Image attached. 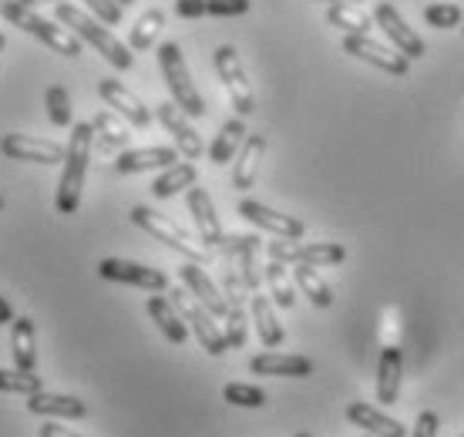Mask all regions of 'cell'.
Here are the masks:
<instances>
[{
    "label": "cell",
    "mask_w": 464,
    "mask_h": 437,
    "mask_svg": "<svg viewBox=\"0 0 464 437\" xmlns=\"http://www.w3.org/2000/svg\"><path fill=\"white\" fill-rule=\"evenodd\" d=\"M54 21L64 24L71 34H78L84 41V44H92L102 58L111 64L115 71H131V64H135V54H131V47L121 44L111 31H108L102 21H94L92 14L82 11L78 4H54Z\"/></svg>",
    "instance_id": "6da1fadb"
},
{
    "label": "cell",
    "mask_w": 464,
    "mask_h": 437,
    "mask_svg": "<svg viewBox=\"0 0 464 437\" xmlns=\"http://www.w3.org/2000/svg\"><path fill=\"white\" fill-rule=\"evenodd\" d=\"M249 310H253V323H256V334H259V344L266 346V350H276L283 344V323L276 320V310H273V299L263 296V293H253V303H249Z\"/></svg>",
    "instance_id": "484cf974"
},
{
    "label": "cell",
    "mask_w": 464,
    "mask_h": 437,
    "mask_svg": "<svg viewBox=\"0 0 464 437\" xmlns=\"http://www.w3.org/2000/svg\"><path fill=\"white\" fill-rule=\"evenodd\" d=\"M165 27V11L162 7H151L139 17V21L131 24V31H128V47L131 51H149L155 41H159V31Z\"/></svg>",
    "instance_id": "d6a6232c"
},
{
    "label": "cell",
    "mask_w": 464,
    "mask_h": 437,
    "mask_svg": "<svg viewBox=\"0 0 464 437\" xmlns=\"http://www.w3.org/2000/svg\"><path fill=\"white\" fill-rule=\"evenodd\" d=\"M411 437H438V414H434V411H420L418 427H414Z\"/></svg>",
    "instance_id": "7bdbcfd3"
},
{
    "label": "cell",
    "mask_w": 464,
    "mask_h": 437,
    "mask_svg": "<svg viewBox=\"0 0 464 437\" xmlns=\"http://www.w3.org/2000/svg\"><path fill=\"white\" fill-rule=\"evenodd\" d=\"M263 279H266L269 296H273L276 306H283V310H293V306H296V289H293V277L286 266L276 263V259H269V263L263 266Z\"/></svg>",
    "instance_id": "4dcf8cb0"
},
{
    "label": "cell",
    "mask_w": 464,
    "mask_h": 437,
    "mask_svg": "<svg viewBox=\"0 0 464 437\" xmlns=\"http://www.w3.org/2000/svg\"><path fill=\"white\" fill-rule=\"evenodd\" d=\"M461 34H464V7H461Z\"/></svg>",
    "instance_id": "f907efd6"
},
{
    "label": "cell",
    "mask_w": 464,
    "mask_h": 437,
    "mask_svg": "<svg viewBox=\"0 0 464 437\" xmlns=\"http://www.w3.org/2000/svg\"><path fill=\"white\" fill-rule=\"evenodd\" d=\"M27 411L37 417H74V421H82L88 414V403L82 397H68V393H31L27 397Z\"/></svg>",
    "instance_id": "603a6c76"
},
{
    "label": "cell",
    "mask_w": 464,
    "mask_h": 437,
    "mask_svg": "<svg viewBox=\"0 0 464 437\" xmlns=\"http://www.w3.org/2000/svg\"><path fill=\"white\" fill-rule=\"evenodd\" d=\"M4 44H7V37H4V34H0V51H4Z\"/></svg>",
    "instance_id": "681fc988"
},
{
    "label": "cell",
    "mask_w": 464,
    "mask_h": 437,
    "mask_svg": "<svg viewBox=\"0 0 464 437\" xmlns=\"http://www.w3.org/2000/svg\"><path fill=\"white\" fill-rule=\"evenodd\" d=\"M212 64H216V74L226 84L229 92V102L236 108L239 118H249L256 112V98H253V84H249V74H246L243 61H239V51L232 44H219L216 54H212Z\"/></svg>",
    "instance_id": "ba28073f"
},
{
    "label": "cell",
    "mask_w": 464,
    "mask_h": 437,
    "mask_svg": "<svg viewBox=\"0 0 464 437\" xmlns=\"http://www.w3.org/2000/svg\"><path fill=\"white\" fill-rule=\"evenodd\" d=\"M44 108H47V118H51V125L58 128H71L74 125V112H71V94L64 84H51L44 92Z\"/></svg>",
    "instance_id": "e575fe53"
},
{
    "label": "cell",
    "mask_w": 464,
    "mask_h": 437,
    "mask_svg": "<svg viewBox=\"0 0 464 437\" xmlns=\"http://www.w3.org/2000/svg\"><path fill=\"white\" fill-rule=\"evenodd\" d=\"M92 145H94L92 121L71 125V141H68V151H64V172H61V185H58L61 216H74L82 209V189H84V175H88V161H92Z\"/></svg>",
    "instance_id": "7a4b0ae2"
},
{
    "label": "cell",
    "mask_w": 464,
    "mask_h": 437,
    "mask_svg": "<svg viewBox=\"0 0 464 437\" xmlns=\"http://www.w3.org/2000/svg\"><path fill=\"white\" fill-rule=\"evenodd\" d=\"M222 397L226 403L232 407H246V411H259V407H266V391L263 387H256V384H226L222 387Z\"/></svg>",
    "instance_id": "d590c367"
},
{
    "label": "cell",
    "mask_w": 464,
    "mask_h": 437,
    "mask_svg": "<svg viewBox=\"0 0 464 437\" xmlns=\"http://www.w3.org/2000/svg\"><path fill=\"white\" fill-rule=\"evenodd\" d=\"M196 182H198L196 165H192V161H175V165H169V169L151 182V196L172 199V196H179V192H188Z\"/></svg>",
    "instance_id": "4316f807"
},
{
    "label": "cell",
    "mask_w": 464,
    "mask_h": 437,
    "mask_svg": "<svg viewBox=\"0 0 464 437\" xmlns=\"http://www.w3.org/2000/svg\"><path fill=\"white\" fill-rule=\"evenodd\" d=\"M98 277L108 279V283H125V286L149 289V293L169 289V277H165L162 269L131 263V259H102V263H98Z\"/></svg>",
    "instance_id": "8fae6325"
},
{
    "label": "cell",
    "mask_w": 464,
    "mask_h": 437,
    "mask_svg": "<svg viewBox=\"0 0 464 437\" xmlns=\"http://www.w3.org/2000/svg\"><path fill=\"white\" fill-rule=\"evenodd\" d=\"M159 68H162V78H165V84H169L172 102L179 104L188 118L206 115V102H202L196 81H192V74H188V64H186V58H182V47L175 44V41H165V44L159 47Z\"/></svg>",
    "instance_id": "5b68a950"
},
{
    "label": "cell",
    "mask_w": 464,
    "mask_h": 437,
    "mask_svg": "<svg viewBox=\"0 0 464 437\" xmlns=\"http://www.w3.org/2000/svg\"><path fill=\"white\" fill-rule=\"evenodd\" d=\"M37 434H41V437H82V434H78V431H68V427L51 424V421H47V424L41 427V431H37Z\"/></svg>",
    "instance_id": "ee69618b"
},
{
    "label": "cell",
    "mask_w": 464,
    "mask_h": 437,
    "mask_svg": "<svg viewBox=\"0 0 464 437\" xmlns=\"http://www.w3.org/2000/svg\"><path fill=\"white\" fill-rule=\"evenodd\" d=\"M266 256L283 266H337L347 259L340 242H300V239H273L266 242Z\"/></svg>",
    "instance_id": "52a82bcc"
},
{
    "label": "cell",
    "mask_w": 464,
    "mask_h": 437,
    "mask_svg": "<svg viewBox=\"0 0 464 437\" xmlns=\"http://www.w3.org/2000/svg\"><path fill=\"white\" fill-rule=\"evenodd\" d=\"M343 51L350 58L363 61V64H371V68L383 71V74H394V78H404L407 68H411V61L401 51L373 41L371 34H343Z\"/></svg>",
    "instance_id": "9c48e42d"
},
{
    "label": "cell",
    "mask_w": 464,
    "mask_h": 437,
    "mask_svg": "<svg viewBox=\"0 0 464 437\" xmlns=\"http://www.w3.org/2000/svg\"><path fill=\"white\" fill-rule=\"evenodd\" d=\"M98 94H102V102H105L115 115L125 118L128 125H135V128H149L151 125V112L145 108V102H141L139 94L128 92L121 81L102 78V81H98Z\"/></svg>",
    "instance_id": "9a60e30c"
},
{
    "label": "cell",
    "mask_w": 464,
    "mask_h": 437,
    "mask_svg": "<svg viewBox=\"0 0 464 437\" xmlns=\"http://www.w3.org/2000/svg\"><path fill=\"white\" fill-rule=\"evenodd\" d=\"M293 437H310V434H303V431H300V434H293Z\"/></svg>",
    "instance_id": "816d5d0a"
},
{
    "label": "cell",
    "mask_w": 464,
    "mask_h": 437,
    "mask_svg": "<svg viewBox=\"0 0 464 437\" xmlns=\"http://www.w3.org/2000/svg\"><path fill=\"white\" fill-rule=\"evenodd\" d=\"M367 437H371V434H367Z\"/></svg>",
    "instance_id": "db71d44e"
},
{
    "label": "cell",
    "mask_w": 464,
    "mask_h": 437,
    "mask_svg": "<svg viewBox=\"0 0 464 437\" xmlns=\"http://www.w3.org/2000/svg\"><path fill=\"white\" fill-rule=\"evenodd\" d=\"M11 354L21 370L37 367V330L31 316H14L11 323Z\"/></svg>",
    "instance_id": "d4e9b609"
},
{
    "label": "cell",
    "mask_w": 464,
    "mask_h": 437,
    "mask_svg": "<svg viewBox=\"0 0 464 437\" xmlns=\"http://www.w3.org/2000/svg\"><path fill=\"white\" fill-rule=\"evenodd\" d=\"M84 7L102 24H121V17H125V7L118 0H84Z\"/></svg>",
    "instance_id": "ab89813d"
},
{
    "label": "cell",
    "mask_w": 464,
    "mask_h": 437,
    "mask_svg": "<svg viewBox=\"0 0 464 437\" xmlns=\"http://www.w3.org/2000/svg\"><path fill=\"white\" fill-rule=\"evenodd\" d=\"M424 21L434 31H454V27H461V7L458 4H428L424 7Z\"/></svg>",
    "instance_id": "74e56055"
},
{
    "label": "cell",
    "mask_w": 464,
    "mask_h": 437,
    "mask_svg": "<svg viewBox=\"0 0 464 437\" xmlns=\"http://www.w3.org/2000/svg\"><path fill=\"white\" fill-rule=\"evenodd\" d=\"M24 7H44V4H64V0H21Z\"/></svg>",
    "instance_id": "bcb514c9"
},
{
    "label": "cell",
    "mask_w": 464,
    "mask_h": 437,
    "mask_svg": "<svg viewBox=\"0 0 464 437\" xmlns=\"http://www.w3.org/2000/svg\"><path fill=\"white\" fill-rule=\"evenodd\" d=\"M0 14H4L14 27H21L24 34L37 37L41 44H47L51 51H58L61 58H82L84 54L82 37L71 34L68 27H61V24L51 21V17H41L34 7H24L21 0H4V4H0Z\"/></svg>",
    "instance_id": "3957f363"
},
{
    "label": "cell",
    "mask_w": 464,
    "mask_h": 437,
    "mask_svg": "<svg viewBox=\"0 0 464 437\" xmlns=\"http://www.w3.org/2000/svg\"><path fill=\"white\" fill-rule=\"evenodd\" d=\"M118 4H121V7H131V4H135V0H118Z\"/></svg>",
    "instance_id": "c3c4849f"
},
{
    "label": "cell",
    "mask_w": 464,
    "mask_h": 437,
    "mask_svg": "<svg viewBox=\"0 0 464 437\" xmlns=\"http://www.w3.org/2000/svg\"><path fill=\"white\" fill-rule=\"evenodd\" d=\"M0 151L14 161H37V165H64V151L58 141L51 139H37V135H21V131H11L0 139Z\"/></svg>",
    "instance_id": "7c38bea8"
},
{
    "label": "cell",
    "mask_w": 464,
    "mask_h": 437,
    "mask_svg": "<svg viewBox=\"0 0 464 437\" xmlns=\"http://www.w3.org/2000/svg\"><path fill=\"white\" fill-rule=\"evenodd\" d=\"M0 209H4V196H0Z\"/></svg>",
    "instance_id": "f5cc1de1"
},
{
    "label": "cell",
    "mask_w": 464,
    "mask_h": 437,
    "mask_svg": "<svg viewBox=\"0 0 464 437\" xmlns=\"http://www.w3.org/2000/svg\"><path fill=\"white\" fill-rule=\"evenodd\" d=\"M44 384L37 377L34 370H4L0 367V393H21V397H31V393H41Z\"/></svg>",
    "instance_id": "836d02e7"
},
{
    "label": "cell",
    "mask_w": 464,
    "mask_h": 437,
    "mask_svg": "<svg viewBox=\"0 0 464 437\" xmlns=\"http://www.w3.org/2000/svg\"><path fill=\"white\" fill-rule=\"evenodd\" d=\"M222 334L229 340V350H239L249 340V316H246L243 306H229L226 313V323H222Z\"/></svg>",
    "instance_id": "8d00e7d4"
},
{
    "label": "cell",
    "mask_w": 464,
    "mask_h": 437,
    "mask_svg": "<svg viewBox=\"0 0 464 437\" xmlns=\"http://www.w3.org/2000/svg\"><path fill=\"white\" fill-rule=\"evenodd\" d=\"M263 155H266V135H246L243 149L236 151V159H232V185L239 192H249L256 185Z\"/></svg>",
    "instance_id": "ffe728a7"
},
{
    "label": "cell",
    "mask_w": 464,
    "mask_h": 437,
    "mask_svg": "<svg viewBox=\"0 0 464 437\" xmlns=\"http://www.w3.org/2000/svg\"><path fill=\"white\" fill-rule=\"evenodd\" d=\"M149 316L155 320V326L162 330V336L169 340V344H175V346H182L188 340V326H186V320L179 316V310L172 306V299L169 296H149Z\"/></svg>",
    "instance_id": "cb8c5ba5"
},
{
    "label": "cell",
    "mask_w": 464,
    "mask_h": 437,
    "mask_svg": "<svg viewBox=\"0 0 464 437\" xmlns=\"http://www.w3.org/2000/svg\"><path fill=\"white\" fill-rule=\"evenodd\" d=\"M293 283L303 289V296L310 299L314 306H320V310L334 306V289L316 273V266H293Z\"/></svg>",
    "instance_id": "f546056e"
},
{
    "label": "cell",
    "mask_w": 464,
    "mask_h": 437,
    "mask_svg": "<svg viewBox=\"0 0 464 437\" xmlns=\"http://www.w3.org/2000/svg\"><path fill=\"white\" fill-rule=\"evenodd\" d=\"M155 118L162 121V128L175 139V149H179V155H186V161H198V159H202L206 145H202V139H198L196 128L188 125L186 112H182L179 104H175V102H162L159 108H155Z\"/></svg>",
    "instance_id": "5bb4252c"
},
{
    "label": "cell",
    "mask_w": 464,
    "mask_h": 437,
    "mask_svg": "<svg viewBox=\"0 0 464 437\" xmlns=\"http://www.w3.org/2000/svg\"><path fill=\"white\" fill-rule=\"evenodd\" d=\"M347 421L350 424H357L360 431H367L371 437H407L404 424L394 421V417H387L383 411L371 407V403H347Z\"/></svg>",
    "instance_id": "7402d4cb"
},
{
    "label": "cell",
    "mask_w": 464,
    "mask_h": 437,
    "mask_svg": "<svg viewBox=\"0 0 464 437\" xmlns=\"http://www.w3.org/2000/svg\"><path fill=\"white\" fill-rule=\"evenodd\" d=\"M0 323H14V310H11V303L0 296Z\"/></svg>",
    "instance_id": "f6af8a7d"
},
{
    "label": "cell",
    "mask_w": 464,
    "mask_h": 437,
    "mask_svg": "<svg viewBox=\"0 0 464 437\" xmlns=\"http://www.w3.org/2000/svg\"><path fill=\"white\" fill-rule=\"evenodd\" d=\"M401 384H404V354L397 346H383L377 360V403L383 407L397 403Z\"/></svg>",
    "instance_id": "44dd1931"
},
{
    "label": "cell",
    "mask_w": 464,
    "mask_h": 437,
    "mask_svg": "<svg viewBox=\"0 0 464 437\" xmlns=\"http://www.w3.org/2000/svg\"><path fill=\"white\" fill-rule=\"evenodd\" d=\"M222 296H226V303L229 306H243L246 296H249V289H246L243 277H239V269L232 266V259H222Z\"/></svg>",
    "instance_id": "f35d334b"
},
{
    "label": "cell",
    "mask_w": 464,
    "mask_h": 437,
    "mask_svg": "<svg viewBox=\"0 0 464 437\" xmlns=\"http://www.w3.org/2000/svg\"><path fill=\"white\" fill-rule=\"evenodd\" d=\"M236 212H239L246 222H253L256 229L273 232L276 239H303V232H306V226H303L300 218L283 216V212L269 209L266 202H256V199H243V202L236 206Z\"/></svg>",
    "instance_id": "4fadbf2b"
},
{
    "label": "cell",
    "mask_w": 464,
    "mask_h": 437,
    "mask_svg": "<svg viewBox=\"0 0 464 437\" xmlns=\"http://www.w3.org/2000/svg\"><path fill=\"white\" fill-rule=\"evenodd\" d=\"M131 222H135L141 232H149V236H155L159 242H165L172 253L186 256L188 263L206 266L212 259V249H206V246H202L196 236H188V232L182 229L179 222H172L169 216H159L155 209L135 206V209H131Z\"/></svg>",
    "instance_id": "277c9868"
},
{
    "label": "cell",
    "mask_w": 464,
    "mask_h": 437,
    "mask_svg": "<svg viewBox=\"0 0 464 437\" xmlns=\"http://www.w3.org/2000/svg\"><path fill=\"white\" fill-rule=\"evenodd\" d=\"M175 14L182 21H198L206 17V0H175Z\"/></svg>",
    "instance_id": "b9f144b4"
},
{
    "label": "cell",
    "mask_w": 464,
    "mask_h": 437,
    "mask_svg": "<svg viewBox=\"0 0 464 437\" xmlns=\"http://www.w3.org/2000/svg\"><path fill=\"white\" fill-rule=\"evenodd\" d=\"M373 24L383 31V37L394 44V51H401L407 61H418L428 54V44L420 41V34L414 31V27H407V21L397 14L394 4H387V0H381L377 7H373Z\"/></svg>",
    "instance_id": "30bf717a"
},
{
    "label": "cell",
    "mask_w": 464,
    "mask_h": 437,
    "mask_svg": "<svg viewBox=\"0 0 464 437\" xmlns=\"http://www.w3.org/2000/svg\"><path fill=\"white\" fill-rule=\"evenodd\" d=\"M92 128H94V141L102 145L105 151H125L128 149V125L125 118L115 115V112H98V115L92 118Z\"/></svg>",
    "instance_id": "f1b7e54d"
},
{
    "label": "cell",
    "mask_w": 464,
    "mask_h": 437,
    "mask_svg": "<svg viewBox=\"0 0 464 437\" xmlns=\"http://www.w3.org/2000/svg\"><path fill=\"white\" fill-rule=\"evenodd\" d=\"M320 4H353V7H360L363 0H320Z\"/></svg>",
    "instance_id": "7dc6e473"
},
{
    "label": "cell",
    "mask_w": 464,
    "mask_h": 437,
    "mask_svg": "<svg viewBox=\"0 0 464 437\" xmlns=\"http://www.w3.org/2000/svg\"><path fill=\"white\" fill-rule=\"evenodd\" d=\"M246 118H229L226 125L219 128V135L212 139V145H209V161L212 165H226V161H232L236 159V151L243 149V141H246Z\"/></svg>",
    "instance_id": "83f0119b"
},
{
    "label": "cell",
    "mask_w": 464,
    "mask_h": 437,
    "mask_svg": "<svg viewBox=\"0 0 464 437\" xmlns=\"http://www.w3.org/2000/svg\"><path fill=\"white\" fill-rule=\"evenodd\" d=\"M253 7V0H206L209 17H243Z\"/></svg>",
    "instance_id": "60d3db41"
},
{
    "label": "cell",
    "mask_w": 464,
    "mask_h": 437,
    "mask_svg": "<svg viewBox=\"0 0 464 437\" xmlns=\"http://www.w3.org/2000/svg\"><path fill=\"white\" fill-rule=\"evenodd\" d=\"M179 279H182V286L192 293V296L206 306V310L216 316V320H226V313H229V303H226V296H222V289L216 286L209 279V273L202 269L198 263H186L182 269H179Z\"/></svg>",
    "instance_id": "e0dca14e"
},
{
    "label": "cell",
    "mask_w": 464,
    "mask_h": 437,
    "mask_svg": "<svg viewBox=\"0 0 464 437\" xmlns=\"http://www.w3.org/2000/svg\"><path fill=\"white\" fill-rule=\"evenodd\" d=\"M179 161V149H169V145H151V149H125L115 159V172L118 175H139L151 172V169H169Z\"/></svg>",
    "instance_id": "d6986e66"
},
{
    "label": "cell",
    "mask_w": 464,
    "mask_h": 437,
    "mask_svg": "<svg viewBox=\"0 0 464 437\" xmlns=\"http://www.w3.org/2000/svg\"><path fill=\"white\" fill-rule=\"evenodd\" d=\"M249 370L256 377H310L314 374V360L303 357V354H256L249 360Z\"/></svg>",
    "instance_id": "ac0fdd59"
},
{
    "label": "cell",
    "mask_w": 464,
    "mask_h": 437,
    "mask_svg": "<svg viewBox=\"0 0 464 437\" xmlns=\"http://www.w3.org/2000/svg\"><path fill=\"white\" fill-rule=\"evenodd\" d=\"M186 206H188V212H192V222H196L198 242H202L206 249H219L222 239H226V232H222V222H219V216H216V206H212L209 192L192 185L186 192Z\"/></svg>",
    "instance_id": "2e32d148"
},
{
    "label": "cell",
    "mask_w": 464,
    "mask_h": 437,
    "mask_svg": "<svg viewBox=\"0 0 464 437\" xmlns=\"http://www.w3.org/2000/svg\"><path fill=\"white\" fill-rule=\"evenodd\" d=\"M326 24H330V27H340L343 34H371L373 17L363 14L360 7H353V4H330V7H326Z\"/></svg>",
    "instance_id": "1f68e13d"
},
{
    "label": "cell",
    "mask_w": 464,
    "mask_h": 437,
    "mask_svg": "<svg viewBox=\"0 0 464 437\" xmlns=\"http://www.w3.org/2000/svg\"><path fill=\"white\" fill-rule=\"evenodd\" d=\"M169 299H172V306L179 310V316L186 320V326L196 334V340L202 344V350H206L209 357H222V354H229V340H226L222 326L216 323V316H212V313L206 310V306H202V303H198L186 286L172 289Z\"/></svg>",
    "instance_id": "8992f818"
}]
</instances>
